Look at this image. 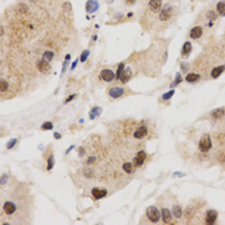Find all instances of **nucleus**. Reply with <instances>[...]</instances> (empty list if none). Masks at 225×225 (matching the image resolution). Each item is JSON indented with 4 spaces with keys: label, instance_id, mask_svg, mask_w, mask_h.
Instances as JSON below:
<instances>
[{
    "label": "nucleus",
    "instance_id": "obj_1",
    "mask_svg": "<svg viewBox=\"0 0 225 225\" xmlns=\"http://www.w3.org/2000/svg\"><path fill=\"white\" fill-rule=\"evenodd\" d=\"M198 148L202 153H207L210 152V149L212 148V140L210 138V135L208 134H203L202 135V138L199 140V144H198Z\"/></svg>",
    "mask_w": 225,
    "mask_h": 225
},
{
    "label": "nucleus",
    "instance_id": "obj_2",
    "mask_svg": "<svg viewBox=\"0 0 225 225\" xmlns=\"http://www.w3.org/2000/svg\"><path fill=\"white\" fill-rule=\"evenodd\" d=\"M174 15V7L171 4L163 5V8L161 9L160 13V21H169Z\"/></svg>",
    "mask_w": 225,
    "mask_h": 225
},
{
    "label": "nucleus",
    "instance_id": "obj_3",
    "mask_svg": "<svg viewBox=\"0 0 225 225\" xmlns=\"http://www.w3.org/2000/svg\"><path fill=\"white\" fill-rule=\"evenodd\" d=\"M147 216L152 223H157V221H160V219H161V213L157 210V207L149 206L147 208Z\"/></svg>",
    "mask_w": 225,
    "mask_h": 225
},
{
    "label": "nucleus",
    "instance_id": "obj_4",
    "mask_svg": "<svg viewBox=\"0 0 225 225\" xmlns=\"http://www.w3.org/2000/svg\"><path fill=\"white\" fill-rule=\"evenodd\" d=\"M216 219H217V212L215 210H208L206 212V216H205V223L212 225V224H215Z\"/></svg>",
    "mask_w": 225,
    "mask_h": 225
},
{
    "label": "nucleus",
    "instance_id": "obj_5",
    "mask_svg": "<svg viewBox=\"0 0 225 225\" xmlns=\"http://www.w3.org/2000/svg\"><path fill=\"white\" fill-rule=\"evenodd\" d=\"M202 35H203V29H202L201 26H196V27H193V29L190 30V32H189L190 39H194V40H197V39H199V37H202Z\"/></svg>",
    "mask_w": 225,
    "mask_h": 225
},
{
    "label": "nucleus",
    "instance_id": "obj_6",
    "mask_svg": "<svg viewBox=\"0 0 225 225\" xmlns=\"http://www.w3.org/2000/svg\"><path fill=\"white\" fill-rule=\"evenodd\" d=\"M124 93H125V90L122 87H111V89L108 90V95L113 98V99H117V98L124 95Z\"/></svg>",
    "mask_w": 225,
    "mask_h": 225
},
{
    "label": "nucleus",
    "instance_id": "obj_7",
    "mask_svg": "<svg viewBox=\"0 0 225 225\" xmlns=\"http://www.w3.org/2000/svg\"><path fill=\"white\" fill-rule=\"evenodd\" d=\"M114 77H116V75L113 73L112 70H103L102 72H101V79H102L103 81L109 82V81H112Z\"/></svg>",
    "mask_w": 225,
    "mask_h": 225
},
{
    "label": "nucleus",
    "instance_id": "obj_8",
    "mask_svg": "<svg viewBox=\"0 0 225 225\" xmlns=\"http://www.w3.org/2000/svg\"><path fill=\"white\" fill-rule=\"evenodd\" d=\"M145 158H147V153L144 151H140V152H138V155H136V157L134 158L133 163L135 165V166H141V165L144 163Z\"/></svg>",
    "mask_w": 225,
    "mask_h": 225
},
{
    "label": "nucleus",
    "instance_id": "obj_9",
    "mask_svg": "<svg viewBox=\"0 0 225 225\" xmlns=\"http://www.w3.org/2000/svg\"><path fill=\"white\" fill-rule=\"evenodd\" d=\"M3 210L4 212L7 213V215H13V213L15 212V210H17V206H15L13 202H5L4 206H3Z\"/></svg>",
    "mask_w": 225,
    "mask_h": 225
},
{
    "label": "nucleus",
    "instance_id": "obj_10",
    "mask_svg": "<svg viewBox=\"0 0 225 225\" xmlns=\"http://www.w3.org/2000/svg\"><path fill=\"white\" fill-rule=\"evenodd\" d=\"M161 7H162V0H149V3H148V8L152 12H158Z\"/></svg>",
    "mask_w": 225,
    "mask_h": 225
},
{
    "label": "nucleus",
    "instance_id": "obj_11",
    "mask_svg": "<svg viewBox=\"0 0 225 225\" xmlns=\"http://www.w3.org/2000/svg\"><path fill=\"white\" fill-rule=\"evenodd\" d=\"M161 217L165 224H170L172 220V212L169 210V208H162V212H161Z\"/></svg>",
    "mask_w": 225,
    "mask_h": 225
},
{
    "label": "nucleus",
    "instance_id": "obj_12",
    "mask_svg": "<svg viewBox=\"0 0 225 225\" xmlns=\"http://www.w3.org/2000/svg\"><path fill=\"white\" fill-rule=\"evenodd\" d=\"M147 134H148V130H147L145 126H139V128L134 131L133 135H134L135 139H143Z\"/></svg>",
    "mask_w": 225,
    "mask_h": 225
},
{
    "label": "nucleus",
    "instance_id": "obj_13",
    "mask_svg": "<svg viewBox=\"0 0 225 225\" xmlns=\"http://www.w3.org/2000/svg\"><path fill=\"white\" fill-rule=\"evenodd\" d=\"M37 68L40 70V72L46 73L50 71V64H49L48 61H45V59H41V61L37 62Z\"/></svg>",
    "mask_w": 225,
    "mask_h": 225
},
{
    "label": "nucleus",
    "instance_id": "obj_14",
    "mask_svg": "<svg viewBox=\"0 0 225 225\" xmlns=\"http://www.w3.org/2000/svg\"><path fill=\"white\" fill-rule=\"evenodd\" d=\"M107 194V190L106 189H101V188H93V190H91V196L94 197L95 199H101V198H103L104 196Z\"/></svg>",
    "mask_w": 225,
    "mask_h": 225
},
{
    "label": "nucleus",
    "instance_id": "obj_15",
    "mask_svg": "<svg viewBox=\"0 0 225 225\" xmlns=\"http://www.w3.org/2000/svg\"><path fill=\"white\" fill-rule=\"evenodd\" d=\"M98 2L97 0H87V3H86V10H87V13H94L95 10H98Z\"/></svg>",
    "mask_w": 225,
    "mask_h": 225
},
{
    "label": "nucleus",
    "instance_id": "obj_16",
    "mask_svg": "<svg viewBox=\"0 0 225 225\" xmlns=\"http://www.w3.org/2000/svg\"><path fill=\"white\" fill-rule=\"evenodd\" d=\"M225 114V108H216V109H213V111L211 112V117L212 118H215V120H217V118H221Z\"/></svg>",
    "mask_w": 225,
    "mask_h": 225
},
{
    "label": "nucleus",
    "instance_id": "obj_17",
    "mask_svg": "<svg viewBox=\"0 0 225 225\" xmlns=\"http://www.w3.org/2000/svg\"><path fill=\"white\" fill-rule=\"evenodd\" d=\"M190 52H192V44L189 43V41H186V43H184V45H183V48H182V56L184 57V58H186L190 54Z\"/></svg>",
    "mask_w": 225,
    "mask_h": 225
},
{
    "label": "nucleus",
    "instance_id": "obj_18",
    "mask_svg": "<svg viewBox=\"0 0 225 225\" xmlns=\"http://www.w3.org/2000/svg\"><path fill=\"white\" fill-rule=\"evenodd\" d=\"M224 71H225V66H219V67H215V68L211 71V77L212 79L219 77V76H220Z\"/></svg>",
    "mask_w": 225,
    "mask_h": 225
},
{
    "label": "nucleus",
    "instance_id": "obj_19",
    "mask_svg": "<svg viewBox=\"0 0 225 225\" xmlns=\"http://www.w3.org/2000/svg\"><path fill=\"white\" fill-rule=\"evenodd\" d=\"M130 77H131V70L130 68H126L124 72H122L121 77H120V81H121L122 84H126V82L130 80Z\"/></svg>",
    "mask_w": 225,
    "mask_h": 225
},
{
    "label": "nucleus",
    "instance_id": "obj_20",
    "mask_svg": "<svg viewBox=\"0 0 225 225\" xmlns=\"http://www.w3.org/2000/svg\"><path fill=\"white\" fill-rule=\"evenodd\" d=\"M201 76L198 73H194V72H189L188 75L185 76V81L186 82H196V81H198L199 80Z\"/></svg>",
    "mask_w": 225,
    "mask_h": 225
},
{
    "label": "nucleus",
    "instance_id": "obj_21",
    "mask_svg": "<svg viewBox=\"0 0 225 225\" xmlns=\"http://www.w3.org/2000/svg\"><path fill=\"white\" fill-rule=\"evenodd\" d=\"M172 215L176 217V219H180L183 216V210H182V207H180L179 205H175L174 208H172Z\"/></svg>",
    "mask_w": 225,
    "mask_h": 225
},
{
    "label": "nucleus",
    "instance_id": "obj_22",
    "mask_svg": "<svg viewBox=\"0 0 225 225\" xmlns=\"http://www.w3.org/2000/svg\"><path fill=\"white\" fill-rule=\"evenodd\" d=\"M102 112V108L101 107H94V108H91V111H90V118L91 120H94L97 116H99V113Z\"/></svg>",
    "mask_w": 225,
    "mask_h": 225
},
{
    "label": "nucleus",
    "instance_id": "obj_23",
    "mask_svg": "<svg viewBox=\"0 0 225 225\" xmlns=\"http://www.w3.org/2000/svg\"><path fill=\"white\" fill-rule=\"evenodd\" d=\"M122 169H124V171L125 172H128V174H131L134 171V165L131 163V162H125L122 165Z\"/></svg>",
    "mask_w": 225,
    "mask_h": 225
},
{
    "label": "nucleus",
    "instance_id": "obj_24",
    "mask_svg": "<svg viewBox=\"0 0 225 225\" xmlns=\"http://www.w3.org/2000/svg\"><path fill=\"white\" fill-rule=\"evenodd\" d=\"M216 10H217V13H220V14H223L225 12V0H221V2L217 3Z\"/></svg>",
    "mask_w": 225,
    "mask_h": 225
},
{
    "label": "nucleus",
    "instance_id": "obj_25",
    "mask_svg": "<svg viewBox=\"0 0 225 225\" xmlns=\"http://www.w3.org/2000/svg\"><path fill=\"white\" fill-rule=\"evenodd\" d=\"M53 57H54V53H53V52H50V50H46L45 53H44V56H43V59H45V61L50 62L52 59H53Z\"/></svg>",
    "mask_w": 225,
    "mask_h": 225
},
{
    "label": "nucleus",
    "instance_id": "obj_26",
    "mask_svg": "<svg viewBox=\"0 0 225 225\" xmlns=\"http://www.w3.org/2000/svg\"><path fill=\"white\" fill-rule=\"evenodd\" d=\"M124 67H125V64H124V63H120V64H118L117 73H116V79L120 80V77H121V75H122V72H124Z\"/></svg>",
    "mask_w": 225,
    "mask_h": 225
},
{
    "label": "nucleus",
    "instance_id": "obj_27",
    "mask_svg": "<svg viewBox=\"0 0 225 225\" xmlns=\"http://www.w3.org/2000/svg\"><path fill=\"white\" fill-rule=\"evenodd\" d=\"M174 94H175V90H170V91L166 93V94H163V95H162V99H163V101H169L170 98H171Z\"/></svg>",
    "mask_w": 225,
    "mask_h": 225
},
{
    "label": "nucleus",
    "instance_id": "obj_28",
    "mask_svg": "<svg viewBox=\"0 0 225 225\" xmlns=\"http://www.w3.org/2000/svg\"><path fill=\"white\" fill-rule=\"evenodd\" d=\"M53 129V124L52 122H44L41 126V130H52Z\"/></svg>",
    "mask_w": 225,
    "mask_h": 225
},
{
    "label": "nucleus",
    "instance_id": "obj_29",
    "mask_svg": "<svg viewBox=\"0 0 225 225\" xmlns=\"http://www.w3.org/2000/svg\"><path fill=\"white\" fill-rule=\"evenodd\" d=\"M87 57H89V50H84V52H82V54L80 56V61L81 62H85Z\"/></svg>",
    "mask_w": 225,
    "mask_h": 225
},
{
    "label": "nucleus",
    "instance_id": "obj_30",
    "mask_svg": "<svg viewBox=\"0 0 225 225\" xmlns=\"http://www.w3.org/2000/svg\"><path fill=\"white\" fill-rule=\"evenodd\" d=\"M180 82H182V76H180V75L178 73V75H176V79H175V81L171 84V86H172V87H174V86H176V85L180 84Z\"/></svg>",
    "mask_w": 225,
    "mask_h": 225
},
{
    "label": "nucleus",
    "instance_id": "obj_31",
    "mask_svg": "<svg viewBox=\"0 0 225 225\" xmlns=\"http://www.w3.org/2000/svg\"><path fill=\"white\" fill-rule=\"evenodd\" d=\"M7 89H8V82L5 80H2V87H0V90H2V93H5Z\"/></svg>",
    "mask_w": 225,
    "mask_h": 225
},
{
    "label": "nucleus",
    "instance_id": "obj_32",
    "mask_svg": "<svg viewBox=\"0 0 225 225\" xmlns=\"http://www.w3.org/2000/svg\"><path fill=\"white\" fill-rule=\"evenodd\" d=\"M53 166H54V157L52 156V157L48 160V170H52Z\"/></svg>",
    "mask_w": 225,
    "mask_h": 225
},
{
    "label": "nucleus",
    "instance_id": "obj_33",
    "mask_svg": "<svg viewBox=\"0 0 225 225\" xmlns=\"http://www.w3.org/2000/svg\"><path fill=\"white\" fill-rule=\"evenodd\" d=\"M17 143V139H12L10 141H8V144H7V148L8 149H10V148H13L14 147V144Z\"/></svg>",
    "mask_w": 225,
    "mask_h": 225
},
{
    "label": "nucleus",
    "instance_id": "obj_34",
    "mask_svg": "<svg viewBox=\"0 0 225 225\" xmlns=\"http://www.w3.org/2000/svg\"><path fill=\"white\" fill-rule=\"evenodd\" d=\"M217 160L220 161V162H224L225 161V155H224V153H219V155H217Z\"/></svg>",
    "mask_w": 225,
    "mask_h": 225
},
{
    "label": "nucleus",
    "instance_id": "obj_35",
    "mask_svg": "<svg viewBox=\"0 0 225 225\" xmlns=\"http://www.w3.org/2000/svg\"><path fill=\"white\" fill-rule=\"evenodd\" d=\"M93 162H95V157H90L89 160H87V165H90V163H93Z\"/></svg>",
    "mask_w": 225,
    "mask_h": 225
},
{
    "label": "nucleus",
    "instance_id": "obj_36",
    "mask_svg": "<svg viewBox=\"0 0 225 225\" xmlns=\"http://www.w3.org/2000/svg\"><path fill=\"white\" fill-rule=\"evenodd\" d=\"M73 98H76V95H71V97H68V98H67V99H66V101H64V103H68L70 101H72V99H73Z\"/></svg>",
    "mask_w": 225,
    "mask_h": 225
},
{
    "label": "nucleus",
    "instance_id": "obj_37",
    "mask_svg": "<svg viewBox=\"0 0 225 225\" xmlns=\"http://www.w3.org/2000/svg\"><path fill=\"white\" fill-rule=\"evenodd\" d=\"M125 3L128 4V5H133V4H135V0H126Z\"/></svg>",
    "mask_w": 225,
    "mask_h": 225
},
{
    "label": "nucleus",
    "instance_id": "obj_38",
    "mask_svg": "<svg viewBox=\"0 0 225 225\" xmlns=\"http://www.w3.org/2000/svg\"><path fill=\"white\" fill-rule=\"evenodd\" d=\"M54 138H56V139H59V138H61V134H59V133H56V134H54Z\"/></svg>",
    "mask_w": 225,
    "mask_h": 225
},
{
    "label": "nucleus",
    "instance_id": "obj_39",
    "mask_svg": "<svg viewBox=\"0 0 225 225\" xmlns=\"http://www.w3.org/2000/svg\"><path fill=\"white\" fill-rule=\"evenodd\" d=\"M174 176H184V174H182V172H176V174H174Z\"/></svg>",
    "mask_w": 225,
    "mask_h": 225
},
{
    "label": "nucleus",
    "instance_id": "obj_40",
    "mask_svg": "<svg viewBox=\"0 0 225 225\" xmlns=\"http://www.w3.org/2000/svg\"><path fill=\"white\" fill-rule=\"evenodd\" d=\"M77 62H79V61H75V62H73V64H72V67H71V68H72V70H73V68L76 67V64H77Z\"/></svg>",
    "mask_w": 225,
    "mask_h": 225
},
{
    "label": "nucleus",
    "instance_id": "obj_41",
    "mask_svg": "<svg viewBox=\"0 0 225 225\" xmlns=\"http://www.w3.org/2000/svg\"><path fill=\"white\" fill-rule=\"evenodd\" d=\"M223 15H225V12H224V13H223Z\"/></svg>",
    "mask_w": 225,
    "mask_h": 225
}]
</instances>
